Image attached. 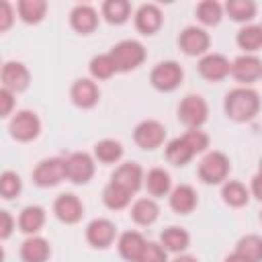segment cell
<instances>
[{
	"mask_svg": "<svg viewBox=\"0 0 262 262\" xmlns=\"http://www.w3.org/2000/svg\"><path fill=\"white\" fill-rule=\"evenodd\" d=\"M170 209L178 215H190L199 205V194L190 184H178L168 194Z\"/></svg>",
	"mask_w": 262,
	"mask_h": 262,
	"instance_id": "20",
	"label": "cell"
},
{
	"mask_svg": "<svg viewBox=\"0 0 262 262\" xmlns=\"http://www.w3.org/2000/svg\"><path fill=\"white\" fill-rule=\"evenodd\" d=\"M14 14H16V10L12 8V4L8 0H2L0 2V33H6L12 27Z\"/></svg>",
	"mask_w": 262,
	"mask_h": 262,
	"instance_id": "41",
	"label": "cell"
},
{
	"mask_svg": "<svg viewBox=\"0 0 262 262\" xmlns=\"http://www.w3.org/2000/svg\"><path fill=\"white\" fill-rule=\"evenodd\" d=\"M260 104H262L260 96L254 88L237 86L225 94L223 111H225L227 119H231L235 123H248V121L256 119V115L260 113Z\"/></svg>",
	"mask_w": 262,
	"mask_h": 262,
	"instance_id": "1",
	"label": "cell"
},
{
	"mask_svg": "<svg viewBox=\"0 0 262 262\" xmlns=\"http://www.w3.org/2000/svg\"><path fill=\"white\" fill-rule=\"evenodd\" d=\"M258 172L262 174V158H260V164H258Z\"/></svg>",
	"mask_w": 262,
	"mask_h": 262,
	"instance_id": "47",
	"label": "cell"
},
{
	"mask_svg": "<svg viewBox=\"0 0 262 262\" xmlns=\"http://www.w3.org/2000/svg\"><path fill=\"white\" fill-rule=\"evenodd\" d=\"M123 154V143L117 139H100L94 143V160H98L100 164H117Z\"/></svg>",
	"mask_w": 262,
	"mask_h": 262,
	"instance_id": "32",
	"label": "cell"
},
{
	"mask_svg": "<svg viewBox=\"0 0 262 262\" xmlns=\"http://www.w3.org/2000/svg\"><path fill=\"white\" fill-rule=\"evenodd\" d=\"M31 178L41 188H53V186H57L59 182L68 180L66 178V158H45V160H41L33 168Z\"/></svg>",
	"mask_w": 262,
	"mask_h": 262,
	"instance_id": "7",
	"label": "cell"
},
{
	"mask_svg": "<svg viewBox=\"0 0 262 262\" xmlns=\"http://www.w3.org/2000/svg\"><path fill=\"white\" fill-rule=\"evenodd\" d=\"M223 262H248V260H246L244 256H239L237 252H231V254H229V256H227Z\"/></svg>",
	"mask_w": 262,
	"mask_h": 262,
	"instance_id": "45",
	"label": "cell"
},
{
	"mask_svg": "<svg viewBox=\"0 0 262 262\" xmlns=\"http://www.w3.org/2000/svg\"><path fill=\"white\" fill-rule=\"evenodd\" d=\"M233 252L244 256L248 262H262V235L248 233V235L239 237Z\"/></svg>",
	"mask_w": 262,
	"mask_h": 262,
	"instance_id": "36",
	"label": "cell"
},
{
	"mask_svg": "<svg viewBox=\"0 0 262 262\" xmlns=\"http://www.w3.org/2000/svg\"><path fill=\"white\" fill-rule=\"evenodd\" d=\"M172 262H199V260H196L194 256H188V254H178Z\"/></svg>",
	"mask_w": 262,
	"mask_h": 262,
	"instance_id": "46",
	"label": "cell"
},
{
	"mask_svg": "<svg viewBox=\"0 0 262 262\" xmlns=\"http://www.w3.org/2000/svg\"><path fill=\"white\" fill-rule=\"evenodd\" d=\"M100 14L108 25H125L131 18V2L129 0H104L100 6Z\"/></svg>",
	"mask_w": 262,
	"mask_h": 262,
	"instance_id": "29",
	"label": "cell"
},
{
	"mask_svg": "<svg viewBox=\"0 0 262 262\" xmlns=\"http://www.w3.org/2000/svg\"><path fill=\"white\" fill-rule=\"evenodd\" d=\"M178 47L184 55L188 57H203L209 53L211 47V37L203 27L196 25H188L180 31L178 35Z\"/></svg>",
	"mask_w": 262,
	"mask_h": 262,
	"instance_id": "8",
	"label": "cell"
},
{
	"mask_svg": "<svg viewBox=\"0 0 262 262\" xmlns=\"http://www.w3.org/2000/svg\"><path fill=\"white\" fill-rule=\"evenodd\" d=\"M229 170H231L229 158L223 151L213 149L201 158L196 174H199V180L205 184H223L229 176Z\"/></svg>",
	"mask_w": 262,
	"mask_h": 262,
	"instance_id": "3",
	"label": "cell"
},
{
	"mask_svg": "<svg viewBox=\"0 0 262 262\" xmlns=\"http://www.w3.org/2000/svg\"><path fill=\"white\" fill-rule=\"evenodd\" d=\"M184 141L190 145V149L194 151V156L205 154L209 149V135L203 129H186V133L182 135Z\"/></svg>",
	"mask_w": 262,
	"mask_h": 262,
	"instance_id": "39",
	"label": "cell"
},
{
	"mask_svg": "<svg viewBox=\"0 0 262 262\" xmlns=\"http://www.w3.org/2000/svg\"><path fill=\"white\" fill-rule=\"evenodd\" d=\"M18 254L23 262H47L51 256V244L41 235H29L20 244Z\"/></svg>",
	"mask_w": 262,
	"mask_h": 262,
	"instance_id": "22",
	"label": "cell"
},
{
	"mask_svg": "<svg viewBox=\"0 0 262 262\" xmlns=\"http://www.w3.org/2000/svg\"><path fill=\"white\" fill-rule=\"evenodd\" d=\"M14 92L6 90V88H0V117L2 119H8L12 115V108H14Z\"/></svg>",
	"mask_w": 262,
	"mask_h": 262,
	"instance_id": "42",
	"label": "cell"
},
{
	"mask_svg": "<svg viewBox=\"0 0 262 262\" xmlns=\"http://www.w3.org/2000/svg\"><path fill=\"white\" fill-rule=\"evenodd\" d=\"M260 29H262V25H260Z\"/></svg>",
	"mask_w": 262,
	"mask_h": 262,
	"instance_id": "49",
	"label": "cell"
},
{
	"mask_svg": "<svg viewBox=\"0 0 262 262\" xmlns=\"http://www.w3.org/2000/svg\"><path fill=\"white\" fill-rule=\"evenodd\" d=\"M231 76L242 86H250L262 78V61L256 55H239L231 61Z\"/></svg>",
	"mask_w": 262,
	"mask_h": 262,
	"instance_id": "17",
	"label": "cell"
},
{
	"mask_svg": "<svg viewBox=\"0 0 262 262\" xmlns=\"http://www.w3.org/2000/svg\"><path fill=\"white\" fill-rule=\"evenodd\" d=\"M96 162L86 151H74L66 158V178L72 184H88L94 178Z\"/></svg>",
	"mask_w": 262,
	"mask_h": 262,
	"instance_id": "10",
	"label": "cell"
},
{
	"mask_svg": "<svg viewBox=\"0 0 262 262\" xmlns=\"http://www.w3.org/2000/svg\"><path fill=\"white\" fill-rule=\"evenodd\" d=\"M108 53H111V57H113V61L117 66V72H123V74L137 70L139 66H143V61L147 57L145 47L139 41H135V39L119 41L117 45L111 47Z\"/></svg>",
	"mask_w": 262,
	"mask_h": 262,
	"instance_id": "2",
	"label": "cell"
},
{
	"mask_svg": "<svg viewBox=\"0 0 262 262\" xmlns=\"http://www.w3.org/2000/svg\"><path fill=\"white\" fill-rule=\"evenodd\" d=\"M133 141L141 149H158L166 141V127L156 119H143L133 129Z\"/></svg>",
	"mask_w": 262,
	"mask_h": 262,
	"instance_id": "9",
	"label": "cell"
},
{
	"mask_svg": "<svg viewBox=\"0 0 262 262\" xmlns=\"http://www.w3.org/2000/svg\"><path fill=\"white\" fill-rule=\"evenodd\" d=\"M143 186L147 188V192H149L151 199L168 196V194L172 192V188H174V186H172V176H170V172L164 170V168H151V170H147Z\"/></svg>",
	"mask_w": 262,
	"mask_h": 262,
	"instance_id": "25",
	"label": "cell"
},
{
	"mask_svg": "<svg viewBox=\"0 0 262 262\" xmlns=\"http://www.w3.org/2000/svg\"><path fill=\"white\" fill-rule=\"evenodd\" d=\"M160 244L172 254H182L190 246V233L184 227L170 225L160 233Z\"/></svg>",
	"mask_w": 262,
	"mask_h": 262,
	"instance_id": "26",
	"label": "cell"
},
{
	"mask_svg": "<svg viewBox=\"0 0 262 262\" xmlns=\"http://www.w3.org/2000/svg\"><path fill=\"white\" fill-rule=\"evenodd\" d=\"M223 8H225V12H227V16L231 20L244 23V25L250 23V20H254L256 10H258V6H256L254 0H227Z\"/></svg>",
	"mask_w": 262,
	"mask_h": 262,
	"instance_id": "33",
	"label": "cell"
},
{
	"mask_svg": "<svg viewBox=\"0 0 262 262\" xmlns=\"http://www.w3.org/2000/svg\"><path fill=\"white\" fill-rule=\"evenodd\" d=\"M196 70L203 80L207 82H221L231 76V61L221 53H207L199 59Z\"/></svg>",
	"mask_w": 262,
	"mask_h": 262,
	"instance_id": "13",
	"label": "cell"
},
{
	"mask_svg": "<svg viewBox=\"0 0 262 262\" xmlns=\"http://www.w3.org/2000/svg\"><path fill=\"white\" fill-rule=\"evenodd\" d=\"M0 80H2V88L18 94L25 92L31 84V72L23 61H6L2 66L0 72Z\"/></svg>",
	"mask_w": 262,
	"mask_h": 262,
	"instance_id": "15",
	"label": "cell"
},
{
	"mask_svg": "<svg viewBox=\"0 0 262 262\" xmlns=\"http://www.w3.org/2000/svg\"><path fill=\"white\" fill-rule=\"evenodd\" d=\"M209 119V104L201 94H186L178 104V121L186 129H201Z\"/></svg>",
	"mask_w": 262,
	"mask_h": 262,
	"instance_id": "5",
	"label": "cell"
},
{
	"mask_svg": "<svg viewBox=\"0 0 262 262\" xmlns=\"http://www.w3.org/2000/svg\"><path fill=\"white\" fill-rule=\"evenodd\" d=\"M184 80V70L178 61L166 59L151 68L149 72V84L158 92H174Z\"/></svg>",
	"mask_w": 262,
	"mask_h": 262,
	"instance_id": "4",
	"label": "cell"
},
{
	"mask_svg": "<svg viewBox=\"0 0 262 262\" xmlns=\"http://www.w3.org/2000/svg\"><path fill=\"white\" fill-rule=\"evenodd\" d=\"M223 12H225V8H223L217 0H203V2H199L196 8H194V14H196L199 23L205 25V27H215V25H219L221 18H223Z\"/></svg>",
	"mask_w": 262,
	"mask_h": 262,
	"instance_id": "35",
	"label": "cell"
},
{
	"mask_svg": "<svg viewBox=\"0 0 262 262\" xmlns=\"http://www.w3.org/2000/svg\"><path fill=\"white\" fill-rule=\"evenodd\" d=\"M131 219L135 225H141V227H149L158 221L160 217V205L156 203V199L151 196H143V199H137L133 205H131Z\"/></svg>",
	"mask_w": 262,
	"mask_h": 262,
	"instance_id": "23",
	"label": "cell"
},
{
	"mask_svg": "<svg viewBox=\"0 0 262 262\" xmlns=\"http://www.w3.org/2000/svg\"><path fill=\"white\" fill-rule=\"evenodd\" d=\"M16 14L25 25H39L47 14V2L45 0H18Z\"/></svg>",
	"mask_w": 262,
	"mask_h": 262,
	"instance_id": "30",
	"label": "cell"
},
{
	"mask_svg": "<svg viewBox=\"0 0 262 262\" xmlns=\"http://www.w3.org/2000/svg\"><path fill=\"white\" fill-rule=\"evenodd\" d=\"M111 182L121 186V188H125L131 194H135L145 182V172L137 162H123L111 174Z\"/></svg>",
	"mask_w": 262,
	"mask_h": 262,
	"instance_id": "12",
	"label": "cell"
},
{
	"mask_svg": "<svg viewBox=\"0 0 262 262\" xmlns=\"http://www.w3.org/2000/svg\"><path fill=\"white\" fill-rule=\"evenodd\" d=\"M8 131H10L12 139H16L20 143H29V141L39 137V133H41V119H39V115L35 111H29V108L16 111L10 117Z\"/></svg>",
	"mask_w": 262,
	"mask_h": 262,
	"instance_id": "6",
	"label": "cell"
},
{
	"mask_svg": "<svg viewBox=\"0 0 262 262\" xmlns=\"http://www.w3.org/2000/svg\"><path fill=\"white\" fill-rule=\"evenodd\" d=\"M20 190H23L20 176L16 172H12V170H4L0 174V194H2V199L12 201L14 196L20 194Z\"/></svg>",
	"mask_w": 262,
	"mask_h": 262,
	"instance_id": "38",
	"label": "cell"
},
{
	"mask_svg": "<svg viewBox=\"0 0 262 262\" xmlns=\"http://www.w3.org/2000/svg\"><path fill=\"white\" fill-rule=\"evenodd\" d=\"M235 43H237L239 49H244V53L256 55V51L262 49V29H260V25H244L235 35Z\"/></svg>",
	"mask_w": 262,
	"mask_h": 262,
	"instance_id": "31",
	"label": "cell"
},
{
	"mask_svg": "<svg viewBox=\"0 0 262 262\" xmlns=\"http://www.w3.org/2000/svg\"><path fill=\"white\" fill-rule=\"evenodd\" d=\"M115 239H117V227L111 219L98 217L86 225V242L94 250H106L115 244Z\"/></svg>",
	"mask_w": 262,
	"mask_h": 262,
	"instance_id": "11",
	"label": "cell"
},
{
	"mask_svg": "<svg viewBox=\"0 0 262 262\" xmlns=\"http://www.w3.org/2000/svg\"><path fill=\"white\" fill-rule=\"evenodd\" d=\"M18 231L25 235H37L45 225V209L39 205H27L16 219Z\"/></svg>",
	"mask_w": 262,
	"mask_h": 262,
	"instance_id": "24",
	"label": "cell"
},
{
	"mask_svg": "<svg viewBox=\"0 0 262 262\" xmlns=\"http://www.w3.org/2000/svg\"><path fill=\"white\" fill-rule=\"evenodd\" d=\"M131 196H133L131 192H127L125 188H121V186H117L113 182H108L102 188V203L111 211H123V209H127L131 205Z\"/></svg>",
	"mask_w": 262,
	"mask_h": 262,
	"instance_id": "34",
	"label": "cell"
},
{
	"mask_svg": "<svg viewBox=\"0 0 262 262\" xmlns=\"http://www.w3.org/2000/svg\"><path fill=\"white\" fill-rule=\"evenodd\" d=\"M250 194L262 203V174L260 172L254 174L252 180H250Z\"/></svg>",
	"mask_w": 262,
	"mask_h": 262,
	"instance_id": "44",
	"label": "cell"
},
{
	"mask_svg": "<svg viewBox=\"0 0 262 262\" xmlns=\"http://www.w3.org/2000/svg\"><path fill=\"white\" fill-rule=\"evenodd\" d=\"M88 72L92 80H111L117 74V66L111 57V53H98L90 59Z\"/></svg>",
	"mask_w": 262,
	"mask_h": 262,
	"instance_id": "37",
	"label": "cell"
},
{
	"mask_svg": "<svg viewBox=\"0 0 262 262\" xmlns=\"http://www.w3.org/2000/svg\"><path fill=\"white\" fill-rule=\"evenodd\" d=\"M147 239L143 237V233L139 231H123L119 237H117V250H119V256L125 260V262H137L143 248H145Z\"/></svg>",
	"mask_w": 262,
	"mask_h": 262,
	"instance_id": "21",
	"label": "cell"
},
{
	"mask_svg": "<svg viewBox=\"0 0 262 262\" xmlns=\"http://www.w3.org/2000/svg\"><path fill=\"white\" fill-rule=\"evenodd\" d=\"M133 23H135V29H137L141 35L151 37V35H156V33L162 29V25H164V14H162V10H160L158 4L147 2V4H141V6L135 10Z\"/></svg>",
	"mask_w": 262,
	"mask_h": 262,
	"instance_id": "18",
	"label": "cell"
},
{
	"mask_svg": "<svg viewBox=\"0 0 262 262\" xmlns=\"http://www.w3.org/2000/svg\"><path fill=\"white\" fill-rule=\"evenodd\" d=\"M98 10L90 4H76L70 10V27L80 35H90L98 29Z\"/></svg>",
	"mask_w": 262,
	"mask_h": 262,
	"instance_id": "19",
	"label": "cell"
},
{
	"mask_svg": "<svg viewBox=\"0 0 262 262\" xmlns=\"http://www.w3.org/2000/svg\"><path fill=\"white\" fill-rule=\"evenodd\" d=\"M164 156H166V160H168L172 166L182 168V166H186V164L194 158V151L190 149V145H188V143L184 141V137L180 135V137L170 139V141L164 145Z\"/></svg>",
	"mask_w": 262,
	"mask_h": 262,
	"instance_id": "27",
	"label": "cell"
},
{
	"mask_svg": "<svg viewBox=\"0 0 262 262\" xmlns=\"http://www.w3.org/2000/svg\"><path fill=\"white\" fill-rule=\"evenodd\" d=\"M260 221H262V211H260Z\"/></svg>",
	"mask_w": 262,
	"mask_h": 262,
	"instance_id": "48",
	"label": "cell"
},
{
	"mask_svg": "<svg viewBox=\"0 0 262 262\" xmlns=\"http://www.w3.org/2000/svg\"><path fill=\"white\" fill-rule=\"evenodd\" d=\"M53 213L61 223L76 225L84 217V205L74 192H61L53 201Z\"/></svg>",
	"mask_w": 262,
	"mask_h": 262,
	"instance_id": "16",
	"label": "cell"
},
{
	"mask_svg": "<svg viewBox=\"0 0 262 262\" xmlns=\"http://www.w3.org/2000/svg\"><path fill=\"white\" fill-rule=\"evenodd\" d=\"M137 262H168V250L160 242H147Z\"/></svg>",
	"mask_w": 262,
	"mask_h": 262,
	"instance_id": "40",
	"label": "cell"
},
{
	"mask_svg": "<svg viewBox=\"0 0 262 262\" xmlns=\"http://www.w3.org/2000/svg\"><path fill=\"white\" fill-rule=\"evenodd\" d=\"M70 98L78 108L88 111L98 104L100 88H98L96 80H92V78H78V80H74V84L70 88Z\"/></svg>",
	"mask_w": 262,
	"mask_h": 262,
	"instance_id": "14",
	"label": "cell"
},
{
	"mask_svg": "<svg viewBox=\"0 0 262 262\" xmlns=\"http://www.w3.org/2000/svg\"><path fill=\"white\" fill-rule=\"evenodd\" d=\"M250 188L239 182V180H225L221 184V199L225 205L233 207V209H239V207H246L248 201H250Z\"/></svg>",
	"mask_w": 262,
	"mask_h": 262,
	"instance_id": "28",
	"label": "cell"
},
{
	"mask_svg": "<svg viewBox=\"0 0 262 262\" xmlns=\"http://www.w3.org/2000/svg\"><path fill=\"white\" fill-rule=\"evenodd\" d=\"M16 227L14 217L8 211H0V239H8Z\"/></svg>",
	"mask_w": 262,
	"mask_h": 262,
	"instance_id": "43",
	"label": "cell"
}]
</instances>
